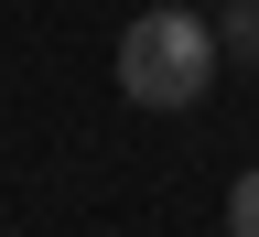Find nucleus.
<instances>
[{
    "label": "nucleus",
    "instance_id": "1",
    "mask_svg": "<svg viewBox=\"0 0 259 237\" xmlns=\"http://www.w3.org/2000/svg\"><path fill=\"white\" fill-rule=\"evenodd\" d=\"M216 65H227L216 54V22L194 11V0H162V11H141L119 32V97L130 108H162V119L194 108V97L216 86Z\"/></svg>",
    "mask_w": 259,
    "mask_h": 237
},
{
    "label": "nucleus",
    "instance_id": "3",
    "mask_svg": "<svg viewBox=\"0 0 259 237\" xmlns=\"http://www.w3.org/2000/svg\"><path fill=\"white\" fill-rule=\"evenodd\" d=\"M227 237H259V162L227 183Z\"/></svg>",
    "mask_w": 259,
    "mask_h": 237
},
{
    "label": "nucleus",
    "instance_id": "4",
    "mask_svg": "<svg viewBox=\"0 0 259 237\" xmlns=\"http://www.w3.org/2000/svg\"><path fill=\"white\" fill-rule=\"evenodd\" d=\"M194 11H205V0H194ZM216 11H227V0H216Z\"/></svg>",
    "mask_w": 259,
    "mask_h": 237
},
{
    "label": "nucleus",
    "instance_id": "2",
    "mask_svg": "<svg viewBox=\"0 0 259 237\" xmlns=\"http://www.w3.org/2000/svg\"><path fill=\"white\" fill-rule=\"evenodd\" d=\"M216 54L227 65H259V0H227L216 11Z\"/></svg>",
    "mask_w": 259,
    "mask_h": 237
}]
</instances>
